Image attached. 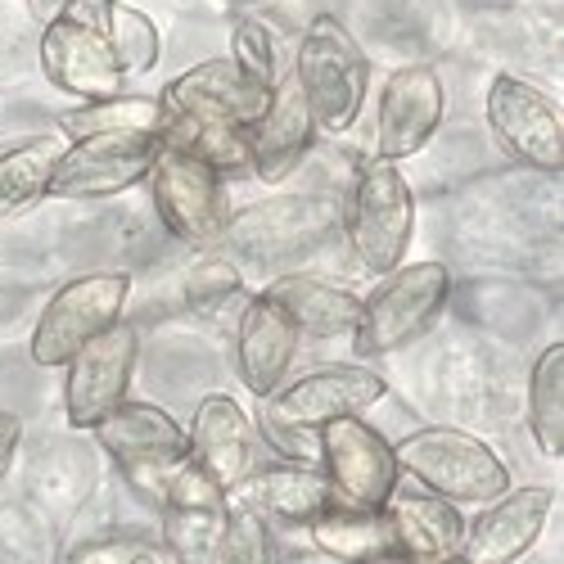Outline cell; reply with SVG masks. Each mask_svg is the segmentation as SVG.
<instances>
[{"instance_id":"32","label":"cell","mask_w":564,"mask_h":564,"mask_svg":"<svg viewBox=\"0 0 564 564\" xmlns=\"http://www.w3.org/2000/svg\"><path fill=\"white\" fill-rule=\"evenodd\" d=\"M230 64L240 68L253 86L275 90V82H280V55H275V36H271V28L262 19L245 14L240 23H235V32H230Z\"/></svg>"},{"instance_id":"40","label":"cell","mask_w":564,"mask_h":564,"mask_svg":"<svg viewBox=\"0 0 564 564\" xmlns=\"http://www.w3.org/2000/svg\"><path fill=\"white\" fill-rule=\"evenodd\" d=\"M135 564H167V560H163V555H159V551H154V546H150V551H145V555H140V560H135Z\"/></svg>"},{"instance_id":"5","label":"cell","mask_w":564,"mask_h":564,"mask_svg":"<svg viewBox=\"0 0 564 564\" xmlns=\"http://www.w3.org/2000/svg\"><path fill=\"white\" fill-rule=\"evenodd\" d=\"M447 299H452V271L443 262L393 267L384 275V285H375V294L361 299V312L352 325V352L389 357L406 348L415 335H425L438 321Z\"/></svg>"},{"instance_id":"28","label":"cell","mask_w":564,"mask_h":564,"mask_svg":"<svg viewBox=\"0 0 564 564\" xmlns=\"http://www.w3.org/2000/svg\"><path fill=\"white\" fill-rule=\"evenodd\" d=\"M529 430H533L538 447L551 460L564 456V344L560 339L551 348H542V357L533 361V375H529Z\"/></svg>"},{"instance_id":"7","label":"cell","mask_w":564,"mask_h":564,"mask_svg":"<svg viewBox=\"0 0 564 564\" xmlns=\"http://www.w3.org/2000/svg\"><path fill=\"white\" fill-rule=\"evenodd\" d=\"M131 294V275L127 271H90L77 275L68 285L45 303L36 330H32V361L36 366H68V357L77 348H86L90 339H100L113 321H122Z\"/></svg>"},{"instance_id":"29","label":"cell","mask_w":564,"mask_h":564,"mask_svg":"<svg viewBox=\"0 0 564 564\" xmlns=\"http://www.w3.org/2000/svg\"><path fill=\"white\" fill-rule=\"evenodd\" d=\"M163 145H176L208 163L217 176L249 167V127H226V122H195V118H167L163 122Z\"/></svg>"},{"instance_id":"39","label":"cell","mask_w":564,"mask_h":564,"mask_svg":"<svg viewBox=\"0 0 564 564\" xmlns=\"http://www.w3.org/2000/svg\"><path fill=\"white\" fill-rule=\"evenodd\" d=\"M361 564H411V555H402V551H389V555H375V560H361Z\"/></svg>"},{"instance_id":"12","label":"cell","mask_w":564,"mask_h":564,"mask_svg":"<svg viewBox=\"0 0 564 564\" xmlns=\"http://www.w3.org/2000/svg\"><path fill=\"white\" fill-rule=\"evenodd\" d=\"M140 357L135 325L113 321L100 339H90L68 357V380H64V415L73 430H96L100 420L127 402L131 375Z\"/></svg>"},{"instance_id":"14","label":"cell","mask_w":564,"mask_h":564,"mask_svg":"<svg viewBox=\"0 0 564 564\" xmlns=\"http://www.w3.org/2000/svg\"><path fill=\"white\" fill-rule=\"evenodd\" d=\"M163 546L176 564H217L226 529V492L185 456L163 501Z\"/></svg>"},{"instance_id":"11","label":"cell","mask_w":564,"mask_h":564,"mask_svg":"<svg viewBox=\"0 0 564 564\" xmlns=\"http://www.w3.org/2000/svg\"><path fill=\"white\" fill-rule=\"evenodd\" d=\"M163 135L131 131V135H86L59 154L51 176V199H109L150 176V163Z\"/></svg>"},{"instance_id":"41","label":"cell","mask_w":564,"mask_h":564,"mask_svg":"<svg viewBox=\"0 0 564 564\" xmlns=\"http://www.w3.org/2000/svg\"><path fill=\"white\" fill-rule=\"evenodd\" d=\"M411 564H465L460 555H443V560H411Z\"/></svg>"},{"instance_id":"21","label":"cell","mask_w":564,"mask_h":564,"mask_svg":"<svg viewBox=\"0 0 564 564\" xmlns=\"http://www.w3.org/2000/svg\"><path fill=\"white\" fill-rule=\"evenodd\" d=\"M258 510L262 520H285V524H312L325 506H335V488L325 479V469L312 460H285V465H253L245 484L230 492Z\"/></svg>"},{"instance_id":"16","label":"cell","mask_w":564,"mask_h":564,"mask_svg":"<svg viewBox=\"0 0 564 564\" xmlns=\"http://www.w3.org/2000/svg\"><path fill=\"white\" fill-rule=\"evenodd\" d=\"M41 73L51 77L59 90L77 100H113L122 96V64L113 59L105 32H90V28H77L68 19H55L45 23V36H41Z\"/></svg>"},{"instance_id":"3","label":"cell","mask_w":564,"mask_h":564,"mask_svg":"<svg viewBox=\"0 0 564 564\" xmlns=\"http://www.w3.org/2000/svg\"><path fill=\"white\" fill-rule=\"evenodd\" d=\"M294 82L303 90V100L312 109L316 131L325 135H344L361 105H366V86H370V68L361 45L352 41V32L335 19V14H316L312 28L303 32L299 59H294Z\"/></svg>"},{"instance_id":"38","label":"cell","mask_w":564,"mask_h":564,"mask_svg":"<svg viewBox=\"0 0 564 564\" xmlns=\"http://www.w3.org/2000/svg\"><path fill=\"white\" fill-rule=\"evenodd\" d=\"M64 6L68 0H28V10H32V19L45 28V23H55L59 14H64Z\"/></svg>"},{"instance_id":"26","label":"cell","mask_w":564,"mask_h":564,"mask_svg":"<svg viewBox=\"0 0 564 564\" xmlns=\"http://www.w3.org/2000/svg\"><path fill=\"white\" fill-rule=\"evenodd\" d=\"M307 533L325 555H335L344 564H361V560L398 551V538H393V524L384 510H357V506L335 501L307 524Z\"/></svg>"},{"instance_id":"18","label":"cell","mask_w":564,"mask_h":564,"mask_svg":"<svg viewBox=\"0 0 564 564\" xmlns=\"http://www.w3.org/2000/svg\"><path fill=\"white\" fill-rule=\"evenodd\" d=\"M299 325L290 321V312L267 294H253L240 316H235V370L249 393L267 398L280 389L285 370L294 366L299 352Z\"/></svg>"},{"instance_id":"8","label":"cell","mask_w":564,"mask_h":564,"mask_svg":"<svg viewBox=\"0 0 564 564\" xmlns=\"http://www.w3.org/2000/svg\"><path fill=\"white\" fill-rule=\"evenodd\" d=\"M145 181H150V191H154L159 221L176 235L181 245L208 249V245L221 240L230 213H226L221 176L208 163H199L195 154H185L176 145H159Z\"/></svg>"},{"instance_id":"20","label":"cell","mask_w":564,"mask_h":564,"mask_svg":"<svg viewBox=\"0 0 564 564\" xmlns=\"http://www.w3.org/2000/svg\"><path fill=\"white\" fill-rule=\"evenodd\" d=\"M185 447H191V460L204 469V475L230 497L245 484V475L253 469V430L249 415L240 411V402H230L226 393H208L195 406V420L185 430Z\"/></svg>"},{"instance_id":"1","label":"cell","mask_w":564,"mask_h":564,"mask_svg":"<svg viewBox=\"0 0 564 564\" xmlns=\"http://www.w3.org/2000/svg\"><path fill=\"white\" fill-rule=\"evenodd\" d=\"M389 393V384L361 361L348 366H321L303 380H290L285 389H275L258 398V430L262 438L290 460H316L321 438L330 420L366 415L375 402Z\"/></svg>"},{"instance_id":"2","label":"cell","mask_w":564,"mask_h":564,"mask_svg":"<svg viewBox=\"0 0 564 564\" xmlns=\"http://www.w3.org/2000/svg\"><path fill=\"white\" fill-rule=\"evenodd\" d=\"M393 460L406 479L438 492L452 506L460 501L488 506L501 492H510V469L501 465V456L465 430H447V425L411 430L402 443H393Z\"/></svg>"},{"instance_id":"23","label":"cell","mask_w":564,"mask_h":564,"mask_svg":"<svg viewBox=\"0 0 564 564\" xmlns=\"http://www.w3.org/2000/svg\"><path fill=\"white\" fill-rule=\"evenodd\" d=\"M96 438H100V447L118 465L191 456V447H185V430L154 402H122V406H113L96 425Z\"/></svg>"},{"instance_id":"30","label":"cell","mask_w":564,"mask_h":564,"mask_svg":"<svg viewBox=\"0 0 564 564\" xmlns=\"http://www.w3.org/2000/svg\"><path fill=\"white\" fill-rule=\"evenodd\" d=\"M105 41H109V51L113 59L122 64V73H150L163 55V36L154 28L150 14H140L131 6H109V28H105Z\"/></svg>"},{"instance_id":"10","label":"cell","mask_w":564,"mask_h":564,"mask_svg":"<svg viewBox=\"0 0 564 564\" xmlns=\"http://www.w3.org/2000/svg\"><path fill=\"white\" fill-rule=\"evenodd\" d=\"M316 438H321L316 460L335 488V501L357 510H384L389 492L402 479V469L393 460V443L380 430H370L361 415L330 420L325 430H316Z\"/></svg>"},{"instance_id":"22","label":"cell","mask_w":564,"mask_h":564,"mask_svg":"<svg viewBox=\"0 0 564 564\" xmlns=\"http://www.w3.org/2000/svg\"><path fill=\"white\" fill-rule=\"evenodd\" d=\"M384 514L393 524L398 551L411 560H443V555H460V538H465V520L452 501H443L438 492L420 488L415 479H398V488L384 501Z\"/></svg>"},{"instance_id":"34","label":"cell","mask_w":564,"mask_h":564,"mask_svg":"<svg viewBox=\"0 0 564 564\" xmlns=\"http://www.w3.org/2000/svg\"><path fill=\"white\" fill-rule=\"evenodd\" d=\"M181 465H185V456H181V460H131V465H118V469H122V484L131 488L135 501L163 510L167 488H172V479H176Z\"/></svg>"},{"instance_id":"15","label":"cell","mask_w":564,"mask_h":564,"mask_svg":"<svg viewBox=\"0 0 564 564\" xmlns=\"http://www.w3.org/2000/svg\"><path fill=\"white\" fill-rule=\"evenodd\" d=\"M271 100V90L253 86L230 59H208L181 73L163 90L167 118H195V122H226V127H253Z\"/></svg>"},{"instance_id":"19","label":"cell","mask_w":564,"mask_h":564,"mask_svg":"<svg viewBox=\"0 0 564 564\" xmlns=\"http://www.w3.org/2000/svg\"><path fill=\"white\" fill-rule=\"evenodd\" d=\"M555 492L551 488H520L501 492L479 510V520L460 538V560L465 564H514L546 529Z\"/></svg>"},{"instance_id":"24","label":"cell","mask_w":564,"mask_h":564,"mask_svg":"<svg viewBox=\"0 0 564 564\" xmlns=\"http://www.w3.org/2000/svg\"><path fill=\"white\" fill-rule=\"evenodd\" d=\"M262 294L285 307L290 321L299 325V335H312V339L352 335L357 312H361L357 294L330 285V280H321V275H280V280H271Z\"/></svg>"},{"instance_id":"35","label":"cell","mask_w":564,"mask_h":564,"mask_svg":"<svg viewBox=\"0 0 564 564\" xmlns=\"http://www.w3.org/2000/svg\"><path fill=\"white\" fill-rule=\"evenodd\" d=\"M150 546L145 542H131V538H100V542H86L73 564H135Z\"/></svg>"},{"instance_id":"6","label":"cell","mask_w":564,"mask_h":564,"mask_svg":"<svg viewBox=\"0 0 564 564\" xmlns=\"http://www.w3.org/2000/svg\"><path fill=\"white\" fill-rule=\"evenodd\" d=\"M344 235L370 275H389L393 267H402L415 235V195L398 163H361L352 195L344 204Z\"/></svg>"},{"instance_id":"37","label":"cell","mask_w":564,"mask_h":564,"mask_svg":"<svg viewBox=\"0 0 564 564\" xmlns=\"http://www.w3.org/2000/svg\"><path fill=\"white\" fill-rule=\"evenodd\" d=\"M19 443H23V420H19L14 411H0V475L10 469Z\"/></svg>"},{"instance_id":"33","label":"cell","mask_w":564,"mask_h":564,"mask_svg":"<svg viewBox=\"0 0 564 564\" xmlns=\"http://www.w3.org/2000/svg\"><path fill=\"white\" fill-rule=\"evenodd\" d=\"M235 294H240V267L230 258H204L185 275V303L199 312H213V307L230 303Z\"/></svg>"},{"instance_id":"13","label":"cell","mask_w":564,"mask_h":564,"mask_svg":"<svg viewBox=\"0 0 564 564\" xmlns=\"http://www.w3.org/2000/svg\"><path fill=\"white\" fill-rule=\"evenodd\" d=\"M443 122V82L430 64H402L380 86L375 109V159L398 163L420 154Z\"/></svg>"},{"instance_id":"36","label":"cell","mask_w":564,"mask_h":564,"mask_svg":"<svg viewBox=\"0 0 564 564\" xmlns=\"http://www.w3.org/2000/svg\"><path fill=\"white\" fill-rule=\"evenodd\" d=\"M109 6L113 0H68L59 19H68L77 28H90V32H105L109 28Z\"/></svg>"},{"instance_id":"25","label":"cell","mask_w":564,"mask_h":564,"mask_svg":"<svg viewBox=\"0 0 564 564\" xmlns=\"http://www.w3.org/2000/svg\"><path fill=\"white\" fill-rule=\"evenodd\" d=\"M64 150L68 145L59 135H28L19 145L0 150V221L23 217L32 204L45 199Z\"/></svg>"},{"instance_id":"4","label":"cell","mask_w":564,"mask_h":564,"mask_svg":"<svg viewBox=\"0 0 564 564\" xmlns=\"http://www.w3.org/2000/svg\"><path fill=\"white\" fill-rule=\"evenodd\" d=\"M344 230V204L330 195H280L267 204H249L226 217L221 240L230 258L253 267H271L299 253H316Z\"/></svg>"},{"instance_id":"31","label":"cell","mask_w":564,"mask_h":564,"mask_svg":"<svg viewBox=\"0 0 564 564\" xmlns=\"http://www.w3.org/2000/svg\"><path fill=\"white\" fill-rule=\"evenodd\" d=\"M217 564H280L271 520L226 497V529H221Z\"/></svg>"},{"instance_id":"9","label":"cell","mask_w":564,"mask_h":564,"mask_svg":"<svg viewBox=\"0 0 564 564\" xmlns=\"http://www.w3.org/2000/svg\"><path fill=\"white\" fill-rule=\"evenodd\" d=\"M488 127L497 135V145L533 172L560 176L564 167V118L560 105L538 90L533 82L497 73L488 86Z\"/></svg>"},{"instance_id":"27","label":"cell","mask_w":564,"mask_h":564,"mask_svg":"<svg viewBox=\"0 0 564 564\" xmlns=\"http://www.w3.org/2000/svg\"><path fill=\"white\" fill-rule=\"evenodd\" d=\"M163 105L150 96H113V100H86L82 109H68L59 118L68 140H86V135H131V131H150L163 135Z\"/></svg>"},{"instance_id":"17","label":"cell","mask_w":564,"mask_h":564,"mask_svg":"<svg viewBox=\"0 0 564 564\" xmlns=\"http://www.w3.org/2000/svg\"><path fill=\"white\" fill-rule=\"evenodd\" d=\"M312 145H316L312 109L303 100L294 73H280L262 118L249 127V167L258 181L275 185V181L294 176V167L312 154Z\"/></svg>"}]
</instances>
